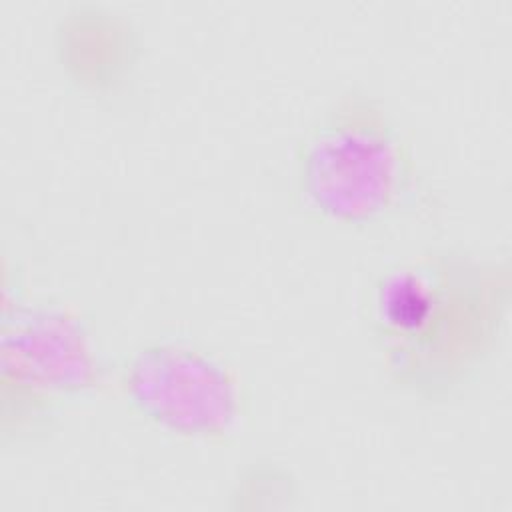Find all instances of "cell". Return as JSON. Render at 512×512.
I'll return each mask as SVG.
<instances>
[{
    "instance_id": "cell-1",
    "label": "cell",
    "mask_w": 512,
    "mask_h": 512,
    "mask_svg": "<svg viewBox=\"0 0 512 512\" xmlns=\"http://www.w3.org/2000/svg\"><path fill=\"white\" fill-rule=\"evenodd\" d=\"M478 288V272L446 256L402 262L376 278L368 322L402 386L450 390L482 362L500 312L482 304Z\"/></svg>"
},
{
    "instance_id": "cell-2",
    "label": "cell",
    "mask_w": 512,
    "mask_h": 512,
    "mask_svg": "<svg viewBox=\"0 0 512 512\" xmlns=\"http://www.w3.org/2000/svg\"><path fill=\"white\" fill-rule=\"evenodd\" d=\"M402 134L366 98L334 104L296 154V194L304 210L362 226L390 214L410 184Z\"/></svg>"
},
{
    "instance_id": "cell-3",
    "label": "cell",
    "mask_w": 512,
    "mask_h": 512,
    "mask_svg": "<svg viewBox=\"0 0 512 512\" xmlns=\"http://www.w3.org/2000/svg\"><path fill=\"white\" fill-rule=\"evenodd\" d=\"M122 388L144 418L174 434L222 436L242 414L236 376L206 350L184 342L142 346L126 362Z\"/></svg>"
}]
</instances>
